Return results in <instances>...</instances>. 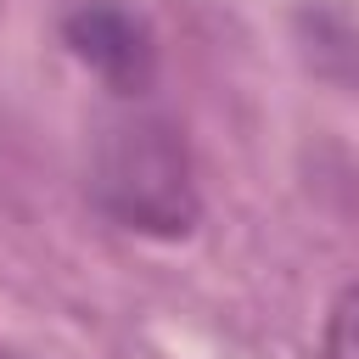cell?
Wrapping results in <instances>:
<instances>
[{"label": "cell", "instance_id": "6da1fadb", "mask_svg": "<svg viewBox=\"0 0 359 359\" xmlns=\"http://www.w3.org/2000/svg\"><path fill=\"white\" fill-rule=\"evenodd\" d=\"M95 202L146 236H185L196 224V185L185 140L157 112H123L101 129L90 163Z\"/></svg>", "mask_w": 359, "mask_h": 359}, {"label": "cell", "instance_id": "7a4b0ae2", "mask_svg": "<svg viewBox=\"0 0 359 359\" xmlns=\"http://www.w3.org/2000/svg\"><path fill=\"white\" fill-rule=\"evenodd\" d=\"M62 39L118 95H140L151 84V73H157V39H151L146 17L118 6V0H79L62 17Z\"/></svg>", "mask_w": 359, "mask_h": 359}, {"label": "cell", "instance_id": "3957f363", "mask_svg": "<svg viewBox=\"0 0 359 359\" xmlns=\"http://www.w3.org/2000/svg\"><path fill=\"white\" fill-rule=\"evenodd\" d=\"M325 359H359V286H348L325 314Z\"/></svg>", "mask_w": 359, "mask_h": 359}]
</instances>
